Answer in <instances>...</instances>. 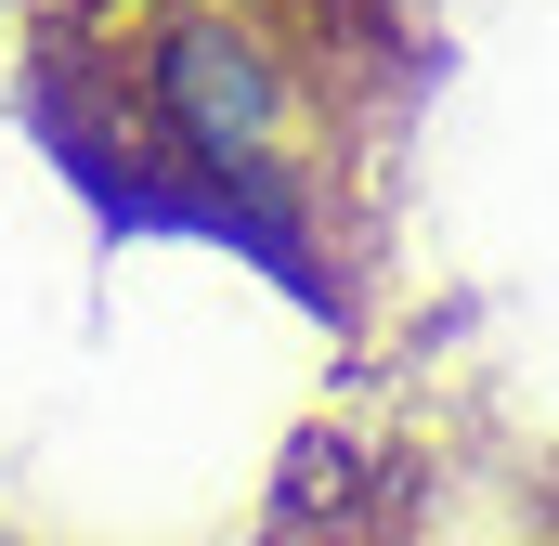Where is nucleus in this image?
<instances>
[{"label": "nucleus", "mask_w": 559, "mask_h": 546, "mask_svg": "<svg viewBox=\"0 0 559 546\" xmlns=\"http://www.w3.org/2000/svg\"><path fill=\"white\" fill-rule=\"evenodd\" d=\"M378 0H92L52 66L105 105L79 143L143 222H195L286 286L338 261V182L365 156Z\"/></svg>", "instance_id": "obj_1"}]
</instances>
